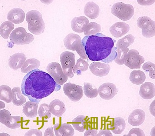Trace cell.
<instances>
[{
	"label": "cell",
	"mask_w": 155,
	"mask_h": 136,
	"mask_svg": "<svg viewBox=\"0 0 155 136\" xmlns=\"http://www.w3.org/2000/svg\"><path fill=\"white\" fill-rule=\"evenodd\" d=\"M23 118L19 116H12L11 120L7 123L6 126L11 129H16L20 127L22 124Z\"/></svg>",
	"instance_id": "8d00e7d4"
},
{
	"label": "cell",
	"mask_w": 155,
	"mask_h": 136,
	"mask_svg": "<svg viewBox=\"0 0 155 136\" xmlns=\"http://www.w3.org/2000/svg\"><path fill=\"white\" fill-rule=\"evenodd\" d=\"M47 70L56 83L59 85H64L68 80V77L63 72L62 68L59 63L52 62L49 63L47 67Z\"/></svg>",
	"instance_id": "ba28073f"
},
{
	"label": "cell",
	"mask_w": 155,
	"mask_h": 136,
	"mask_svg": "<svg viewBox=\"0 0 155 136\" xmlns=\"http://www.w3.org/2000/svg\"><path fill=\"white\" fill-rule=\"evenodd\" d=\"M145 61L144 57L140 56L139 52L135 49L129 51L125 56L124 63L130 69L140 68Z\"/></svg>",
	"instance_id": "30bf717a"
},
{
	"label": "cell",
	"mask_w": 155,
	"mask_h": 136,
	"mask_svg": "<svg viewBox=\"0 0 155 136\" xmlns=\"http://www.w3.org/2000/svg\"><path fill=\"white\" fill-rule=\"evenodd\" d=\"M124 136H144V132L141 129L134 128L130 130L127 135H124Z\"/></svg>",
	"instance_id": "ab89813d"
},
{
	"label": "cell",
	"mask_w": 155,
	"mask_h": 136,
	"mask_svg": "<svg viewBox=\"0 0 155 136\" xmlns=\"http://www.w3.org/2000/svg\"><path fill=\"white\" fill-rule=\"evenodd\" d=\"M96 136H113V134L111 133L110 130H101L100 131L99 134H97Z\"/></svg>",
	"instance_id": "7bdbcfd3"
},
{
	"label": "cell",
	"mask_w": 155,
	"mask_h": 136,
	"mask_svg": "<svg viewBox=\"0 0 155 136\" xmlns=\"http://www.w3.org/2000/svg\"><path fill=\"white\" fill-rule=\"evenodd\" d=\"M25 16V13L22 9L15 8L11 10L8 13V19L12 23L20 24L24 21Z\"/></svg>",
	"instance_id": "d6986e66"
},
{
	"label": "cell",
	"mask_w": 155,
	"mask_h": 136,
	"mask_svg": "<svg viewBox=\"0 0 155 136\" xmlns=\"http://www.w3.org/2000/svg\"><path fill=\"white\" fill-rule=\"evenodd\" d=\"M134 39L135 37L134 36L131 34L128 35L125 37L118 40L116 44V48L124 47L127 48V47L133 44Z\"/></svg>",
	"instance_id": "d590c367"
},
{
	"label": "cell",
	"mask_w": 155,
	"mask_h": 136,
	"mask_svg": "<svg viewBox=\"0 0 155 136\" xmlns=\"http://www.w3.org/2000/svg\"><path fill=\"white\" fill-rule=\"evenodd\" d=\"M126 127V123L122 118L117 117L113 118V121L110 125V129L116 134H122Z\"/></svg>",
	"instance_id": "603a6c76"
},
{
	"label": "cell",
	"mask_w": 155,
	"mask_h": 136,
	"mask_svg": "<svg viewBox=\"0 0 155 136\" xmlns=\"http://www.w3.org/2000/svg\"><path fill=\"white\" fill-rule=\"evenodd\" d=\"M89 22L88 19L85 16L75 17L71 21L72 29L75 32L82 33Z\"/></svg>",
	"instance_id": "ffe728a7"
},
{
	"label": "cell",
	"mask_w": 155,
	"mask_h": 136,
	"mask_svg": "<svg viewBox=\"0 0 155 136\" xmlns=\"http://www.w3.org/2000/svg\"><path fill=\"white\" fill-rule=\"evenodd\" d=\"M50 112L57 117H61L66 112V107L64 102L58 99H55L50 103Z\"/></svg>",
	"instance_id": "44dd1931"
},
{
	"label": "cell",
	"mask_w": 155,
	"mask_h": 136,
	"mask_svg": "<svg viewBox=\"0 0 155 136\" xmlns=\"http://www.w3.org/2000/svg\"><path fill=\"white\" fill-rule=\"evenodd\" d=\"M10 40L17 45H28L32 42L34 38L32 34L28 33L23 27H18L13 31L10 36Z\"/></svg>",
	"instance_id": "8992f818"
},
{
	"label": "cell",
	"mask_w": 155,
	"mask_h": 136,
	"mask_svg": "<svg viewBox=\"0 0 155 136\" xmlns=\"http://www.w3.org/2000/svg\"><path fill=\"white\" fill-rule=\"evenodd\" d=\"M97 134V129L89 128L87 130L85 133L84 134V136H96Z\"/></svg>",
	"instance_id": "b9f144b4"
},
{
	"label": "cell",
	"mask_w": 155,
	"mask_h": 136,
	"mask_svg": "<svg viewBox=\"0 0 155 136\" xmlns=\"http://www.w3.org/2000/svg\"><path fill=\"white\" fill-rule=\"evenodd\" d=\"M84 13L90 19H96L99 15V7L94 2H89L87 3L84 6Z\"/></svg>",
	"instance_id": "cb8c5ba5"
},
{
	"label": "cell",
	"mask_w": 155,
	"mask_h": 136,
	"mask_svg": "<svg viewBox=\"0 0 155 136\" xmlns=\"http://www.w3.org/2000/svg\"><path fill=\"white\" fill-rule=\"evenodd\" d=\"M128 51H129V49L128 48H124V47L116 48L117 56L114 60L115 63L118 64V65H123L125 61V56Z\"/></svg>",
	"instance_id": "d6a6232c"
},
{
	"label": "cell",
	"mask_w": 155,
	"mask_h": 136,
	"mask_svg": "<svg viewBox=\"0 0 155 136\" xmlns=\"http://www.w3.org/2000/svg\"><path fill=\"white\" fill-rule=\"evenodd\" d=\"M45 136H55L53 132V127H51L47 129L45 133Z\"/></svg>",
	"instance_id": "ee69618b"
},
{
	"label": "cell",
	"mask_w": 155,
	"mask_h": 136,
	"mask_svg": "<svg viewBox=\"0 0 155 136\" xmlns=\"http://www.w3.org/2000/svg\"><path fill=\"white\" fill-rule=\"evenodd\" d=\"M101 27L100 24L94 22L89 23L84 28L83 32L86 36L95 35L101 32Z\"/></svg>",
	"instance_id": "4dcf8cb0"
},
{
	"label": "cell",
	"mask_w": 155,
	"mask_h": 136,
	"mask_svg": "<svg viewBox=\"0 0 155 136\" xmlns=\"http://www.w3.org/2000/svg\"><path fill=\"white\" fill-rule=\"evenodd\" d=\"M61 85L56 83L49 73L40 69H35L23 78L21 85L22 94L29 101L39 104L43 98L54 91L61 90Z\"/></svg>",
	"instance_id": "6da1fadb"
},
{
	"label": "cell",
	"mask_w": 155,
	"mask_h": 136,
	"mask_svg": "<svg viewBox=\"0 0 155 136\" xmlns=\"http://www.w3.org/2000/svg\"><path fill=\"white\" fill-rule=\"evenodd\" d=\"M140 95L145 100H150L155 97V85L150 82H146L143 84L139 91Z\"/></svg>",
	"instance_id": "e0dca14e"
},
{
	"label": "cell",
	"mask_w": 155,
	"mask_h": 136,
	"mask_svg": "<svg viewBox=\"0 0 155 136\" xmlns=\"http://www.w3.org/2000/svg\"><path fill=\"white\" fill-rule=\"evenodd\" d=\"M26 59V57L23 53H19L14 54L9 58V65L14 70L22 68Z\"/></svg>",
	"instance_id": "ac0fdd59"
},
{
	"label": "cell",
	"mask_w": 155,
	"mask_h": 136,
	"mask_svg": "<svg viewBox=\"0 0 155 136\" xmlns=\"http://www.w3.org/2000/svg\"><path fill=\"white\" fill-rule=\"evenodd\" d=\"M25 136H42V133L41 131L38 129L30 130L25 134Z\"/></svg>",
	"instance_id": "60d3db41"
},
{
	"label": "cell",
	"mask_w": 155,
	"mask_h": 136,
	"mask_svg": "<svg viewBox=\"0 0 155 136\" xmlns=\"http://www.w3.org/2000/svg\"><path fill=\"white\" fill-rule=\"evenodd\" d=\"M26 100L21 92L20 88L16 87L12 89V101L17 106H21L25 104Z\"/></svg>",
	"instance_id": "4316f807"
},
{
	"label": "cell",
	"mask_w": 155,
	"mask_h": 136,
	"mask_svg": "<svg viewBox=\"0 0 155 136\" xmlns=\"http://www.w3.org/2000/svg\"><path fill=\"white\" fill-rule=\"evenodd\" d=\"M111 13L121 20L127 21L134 15V10L131 5L118 2L114 4L112 6Z\"/></svg>",
	"instance_id": "5b68a950"
},
{
	"label": "cell",
	"mask_w": 155,
	"mask_h": 136,
	"mask_svg": "<svg viewBox=\"0 0 155 136\" xmlns=\"http://www.w3.org/2000/svg\"><path fill=\"white\" fill-rule=\"evenodd\" d=\"M145 74L140 70H134L131 71L129 76V79L132 83L136 85H141L145 81Z\"/></svg>",
	"instance_id": "83f0119b"
},
{
	"label": "cell",
	"mask_w": 155,
	"mask_h": 136,
	"mask_svg": "<svg viewBox=\"0 0 155 136\" xmlns=\"http://www.w3.org/2000/svg\"><path fill=\"white\" fill-rule=\"evenodd\" d=\"M84 95L89 98H94L98 95V89L95 86L88 82H84Z\"/></svg>",
	"instance_id": "1f68e13d"
},
{
	"label": "cell",
	"mask_w": 155,
	"mask_h": 136,
	"mask_svg": "<svg viewBox=\"0 0 155 136\" xmlns=\"http://www.w3.org/2000/svg\"><path fill=\"white\" fill-rule=\"evenodd\" d=\"M54 129L57 136H72L75 134L74 129L69 124H56Z\"/></svg>",
	"instance_id": "9a60e30c"
},
{
	"label": "cell",
	"mask_w": 155,
	"mask_h": 136,
	"mask_svg": "<svg viewBox=\"0 0 155 136\" xmlns=\"http://www.w3.org/2000/svg\"><path fill=\"white\" fill-rule=\"evenodd\" d=\"M116 41L102 33L87 36L81 41L88 59L92 61L105 63H111L117 56L116 48L114 46Z\"/></svg>",
	"instance_id": "7a4b0ae2"
},
{
	"label": "cell",
	"mask_w": 155,
	"mask_h": 136,
	"mask_svg": "<svg viewBox=\"0 0 155 136\" xmlns=\"http://www.w3.org/2000/svg\"><path fill=\"white\" fill-rule=\"evenodd\" d=\"M118 90L116 85L111 83H105L100 86L98 92L101 98L105 100H111L117 95Z\"/></svg>",
	"instance_id": "7c38bea8"
},
{
	"label": "cell",
	"mask_w": 155,
	"mask_h": 136,
	"mask_svg": "<svg viewBox=\"0 0 155 136\" xmlns=\"http://www.w3.org/2000/svg\"><path fill=\"white\" fill-rule=\"evenodd\" d=\"M0 99L6 103H10L12 101V90L7 85L0 86Z\"/></svg>",
	"instance_id": "f546056e"
},
{
	"label": "cell",
	"mask_w": 155,
	"mask_h": 136,
	"mask_svg": "<svg viewBox=\"0 0 155 136\" xmlns=\"http://www.w3.org/2000/svg\"><path fill=\"white\" fill-rule=\"evenodd\" d=\"M40 65V61L35 59H28L25 61L21 68L22 73H28L35 69H38Z\"/></svg>",
	"instance_id": "484cf974"
},
{
	"label": "cell",
	"mask_w": 155,
	"mask_h": 136,
	"mask_svg": "<svg viewBox=\"0 0 155 136\" xmlns=\"http://www.w3.org/2000/svg\"><path fill=\"white\" fill-rule=\"evenodd\" d=\"M143 69L149 73V76L153 79H155V64L151 62H147L143 65Z\"/></svg>",
	"instance_id": "74e56055"
},
{
	"label": "cell",
	"mask_w": 155,
	"mask_h": 136,
	"mask_svg": "<svg viewBox=\"0 0 155 136\" xmlns=\"http://www.w3.org/2000/svg\"><path fill=\"white\" fill-rule=\"evenodd\" d=\"M38 104L32 101H28L23 107V113L28 118H35L38 114Z\"/></svg>",
	"instance_id": "d4e9b609"
},
{
	"label": "cell",
	"mask_w": 155,
	"mask_h": 136,
	"mask_svg": "<svg viewBox=\"0 0 155 136\" xmlns=\"http://www.w3.org/2000/svg\"><path fill=\"white\" fill-rule=\"evenodd\" d=\"M14 25L10 21H5L1 24L0 26V34L3 38L7 39L9 35L14 29Z\"/></svg>",
	"instance_id": "f1b7e54d"
},
{
	"label": "cell",
	"mask_w": 155,
	"mask_h": 136,
	"mask_svg": "<svg viewBox=\"0 0 155 136\" xmlns=\"http://www.w3.org/2000/svg\"><path fill=\"white\" fill-rule=\"evenodd\" d=\"M12 116L10 112L6 109H2L0 111V122L3 124L6 125L11 120Z\"/></svg>",
	"instance_id": "f35d334b"
},
{
	"label": "cell",
	"mask_w": 155,
	"mask_h": 136,
	"mask_svg": "<svg viewBox=\"0 0 155 136\" xmlns=\"http://www.w3.org/2000/svg\"><path fill=\"white\" fill-rule=\"evenodd\" d=\"M81 41L80 36L75 34L71 33L64 38V43L66 48L72 51H76L81 58L86 60L88 58L85 53Z\"/></svg>",
	"instance_id": "277c9868"
},
{
	"label": "cell",
	"mask_w": 155,
	"mask_h": 136,
	"mask_svg": "<svg viewBox=\"0 0 155 136\" xmlns=\"http://www.w3.org/2000/svg\"><path fill=\"white\" fill-rule=\"evenodd\" d=\"M89 64L87 61L80 58L77 60L73 69V72L78 75L81 74V71H86L88 69Z\"/></svg>",
	"instance_id": "836d02e7"
},
{
	"label": "cell",
	"mask_w": 155,
	"mask_h": 136,
	"mask_svg": "<svg viewBox=\"0 0 155 136\" xmlns=\"http://www.w3.org/2000/svg\"><path fill=\"white\" fill-rule=\"evenodd\" d=\"M88 117L87 116L79 115L72 120V124L75 130L82 132L88 128Z\"/></svg>",
	"instance_id": "7402d4cb"
},
{
	"label": "cell",
	"mask_w": 155,
	"mask_h": 136,
	"mask_svg": "<svg viewBox=\"0 0 155 136\" xmlns=\"http://www.w3.org/2000/svg\"><path fill=\"white\" fill-rule=\"evenodd\" d=\"M130 30L129 25L125 22H118L113 25L110 28V31L114 37H121Z\"/></svg>",
	"instance_id": "5bb4252c"
},
{
	"label": "cell",
	"mask_w": 155,
	"mask_h": 136,
	"mask_svg": "<svg viewBox=\"0 0 155 136\" xmlns=\"http://www.w3.org/2000/svg\"><path fill=\"white\" fill-rule=\"evenodd\" d=\"M155 23L154 21L147 16L139 17L137 21V26L142 29V34L147 38L154 36Z\"/></svg>",
	"instance_id": "9c48e42d"
},
{
	"label": "cell",
	"mask_w": 155,
	"mask_h": 136,
	"mask_svg": "<svg viewBox=\"0 0 155 136\" xmlns=\"http://www.w3.org/2000/svg\"><path fill=\"white\" fill-rule=\"evenodd\" d=\"M63 72L68 77L72 78L74 76L73 69L75 65V55L72 52L65 51L60 56Z\"/></svg>",
	"instance_id": "52a82bcc"
},
{
	"label": "cell",
	"mask_w": 155,
	"mask_h": 136,
	"mask_svg": "<svg viewBox=\"0 0 155 136\" xmlns=\"http://www.w3.org/2000/svg\"><path fill=\"white\" fill-rule=\"evenodd\" d=\"M40 118L44 120H48L51 117V113L50 111L49 105L47 104H42L38 109Z\"/></svg>",
	"instance_id": "e575fe53"
},
{
	"label": "cell",
	"mask_w": 155,
	"mask_h": 136,
	"mask_svg": "<svg viewBox=\"0 0 155 136\" xmlns=\"http://www.w3.org/2000/svg\"><path fill=\"white\" fill-rule=\"evenodd\" d=\"M89 68L91 73L94 75L99 77H104L109 74L110 66L107 63L94 62L90 65Z\"/></svg>",
	"instance_id": "4fadbf2b"
},
{
	"label": "cell",
	"mask_w": 155,
	"mask_h": 136,
	"mask_svg": "<svg viewBox=\"0 0 155 136\" xmlns=\"http://www.w3.org/2000/svg\"><path fill=\"white\" fill-rule=\"evenodd\" d=\"M26 20L29 31L35 35H39L44 32L45 23L41 13L36 10L28 11L26 15Z\"/></svg>",
	"instance_id": "3957f363"
},
{
	"label": "cell",
	"mask_w": 155,
	"mask_h": 136,
	"mask_svg": "<svg viewBox=\"0 0 155 136\" xmlns=\"http://www.w3.org/2000/svg\"><path fill=\"white\" fill-rule=\"evenodd\" d=\"M146 114L143 110L137 109L134 110L129 115L128 122L132 126H139L144 122Z\"/></svg>",
	"instance_id": "2e32d148"
},
{
	"label": "cell",
	"mask_w": 155,
	"mask_h": 136,
	"mask_svg": "<svg viewBox=\"0 0 155 136\" xmlns=\"http://www.w3.org/2000/svg\"><path fill=\"white\" fill-rule=\"evenodd\" d=\"M64 94L73 102L80 101L83 97V88L81 86L68 83L64 85Z\"/></svg>",
	"instance_id": "8fae6325"
}]
</instances>
